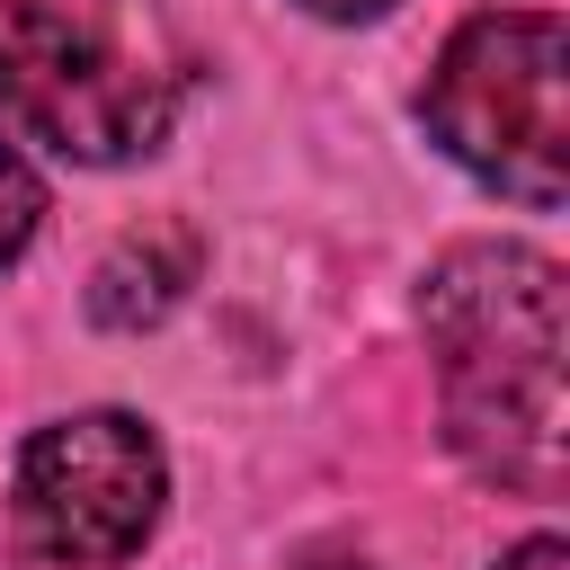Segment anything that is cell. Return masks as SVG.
Returning a JSON list of instances; mask_svg holds the SVG:
<instances>
[{
    "instance_id": "cell-1",
    "label": "cell",
    "mask_w": 570,
    "mask_h": 570,
    "mask_svg": "<svg viewBox=\"0 0 570 570\" xmlns=\"http://www.w3.org/2000/svg\"><path fill=\"white\" fill-rule=\"evenodd\" d=\"M419 321L454 454L508 490H561V267L517 240H472L428 276Z\"/></svg>"
},
{
    "instance_id": "cell-2",
    "label": "cell",
    "mask_w": 570,
    "mask_h": 570,
    "mask_svg": "<svg viewBox=\"0 0 570 570\" xmlns=\"http://www.w3.org/2000/svg\"><path fill=\"white\" fill-rule=\"evenodd\" d=\"M561 80H570V36H561L552 9H481L436 53L428 125L499 196L561 205V187H570V107H561Z\"/></svg>"
},
{
    "instance_id": "cell-3",
    "label": "cell",
    "mask_w": 570,
    "mask_h": 570,
    "mask_svg": "<svg viewBox=\"0 0 570 570\" xmlns=\"http://www.w3.org/2000/svg\"><path fill=\"white\" fill-rule=\"evenodd\" d=\"M0 125L62 160H134L169 125V71L80 0H0Z\"/></svg>"
},
{
    "instance_id": "cell-4",
    "label": "cell",
    "mask_w": 570,
    "mask_h": 570,
    "mask_svg": "<svg viewBox=\"0 0 570 570\" xmlns=\"http://www.w3.org/2000/svg\"><path fill=\"white\" fill-rule=\"evenodd\" d=\"M160 499H169L160 436L125 410H80L18 445V534L36 561L116 570L160 525Z\"/></svg>"
},
{
    "instance_id": "cell-5",
    "label": "cell",
    "mask_w": 570,
    "mask_h": 570,
    "mask_svg": "<svg viewBox=\"0 0 570 570\" xmlns=\"http://www.w3.org/2000/svg\"><path fill=\"white\" fill-rule=\"evenodd\" d=\"M196 267H205V240H196L187 223H142V232H125V240L98 258L89 312H98L107 330H151V321H169V312L187 303Z\"/></svg>"
},
{
    "instance_id": "cell-6",
    "label": "cell",
    "mask_w": 570,
    "mask_h": 570,
    "mask_svg": "<svg viewBox=\"0 0 570 570\" xmlns=\"http://www.w3.org/2000/svg\"><path fill=\"white\" fill-rule=\"evenodd\" d=\"M36 223H45V178L27 169V151L0 134V267L36 240Z\"/></svg>"
},
{
    "instance_id": "cell-7",
    "label": "cell",
    "mask_w": 570,
    "mask_h": 570,
    "mask_svg": "<svg viewBox=\"0 0 570 570\" xmlns=\"http://www.w3.org/2000/svg\"><path fill=\"white\" fill-rule=\"evenodd\" d=\"M499 570H570V543H561V534H534V543H517Z\"/></svg>"
},
{
    "instance_id": "cell-8",
    "label": "cell",
    "mask_w": 570,
    "mask_h": 570,
    "mask_svg": "<svg viewBox=\"0 0 570 570\" xmlns=\"http://www.w3.org/2000/svg\"><path fill=\"white\" fill-rule=\"evenodd\" d=\"M312 18H374V9H392V0H303Z\"/></svg>"
},
{
    "instance_id": "cell-9",
    "label": "cell",
    "mask_w": 570,
    "mask_h": 570,
    "mask_svg": "<svg viewBox=\"0 0 570 570\" xmlns=\"http://www.w3.org/2000/svg\"><path fill=\"white\" fill-rule=\"evenodd\" d=\"M303 570H374V561H347V552H321V561H303Z\"/></svg>"
}]
</instances>
